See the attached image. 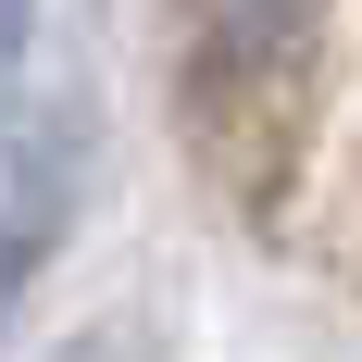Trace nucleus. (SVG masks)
<instances>
[{
    "label": "nucleus",
    "mask_w": 362,
    "mask_h": 362,
    "mask_svg": "<svg viewBox=\"0 0 362 362\" xmlns=\"http://www.w3.org/2000/svg\"><path fill=\"white\" fill-rule=\"evenodd\" d=\"M25 25H37V0H0V88H13V63H25Z\"/></svg>",
    "instance_id": "1"
}]
</instances>
